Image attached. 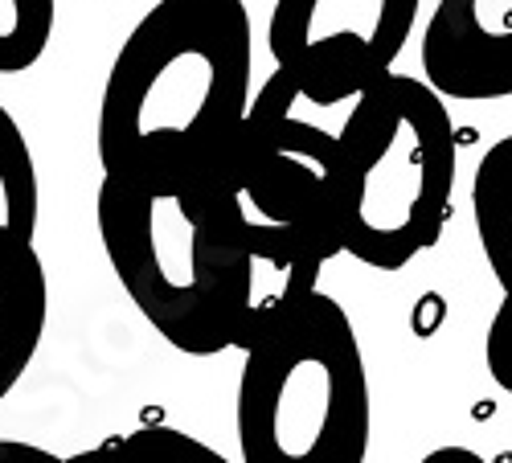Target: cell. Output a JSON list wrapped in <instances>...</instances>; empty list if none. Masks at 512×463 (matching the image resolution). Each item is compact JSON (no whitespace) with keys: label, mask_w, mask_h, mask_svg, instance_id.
Masks as SVG:
<instances>
[{"label":"cell","mask_w":512,"mask_h":463,"mask_svg":"<svg viewBox=\"0 0 512 463\" xmlns=\"http://www.w3.org/2000/svg\"><path fill=\"white\" fill-rule=\"evenodd\" d=\"M95 226L127 300L185 357L246 349L279 308L320 283L312 267L238 246L201 181L103 177Z\"/></svg>","instance_id":"cell-1"},{"label":"cell","mask_w":512,"mask_h":463,"mask_svg":"<svg viewBox=\"0 0 512 463\" xmlns=\"http://www.w3.org/2000/svg\"><path fill=\"white\" fill-rule=\"evenodd\" d=\"M242 0H156L107 70L95 152L103 177L205 181L250 103Z\"/></svg>","instance_id":"cell-2"},{"label":"cell","mask_w":512,"mask_h":463,"mask_svg":"<svg viewBox=\"0 0 512 463\" xmlns=\"http://www.w3.org/2000/svg\"><path fill=\"white\" fill-rule=\"evenodd\" d=\"M340 148V255L402 271L443 238L455 189V128L435 87L386 74L353 99Z\"/></svg>","instance_id":"cell-3"},{"label":"cell","mask_w":512,"mask_h":463,"mask_svg":"<svg viewBox=\"0 0 512 463\" xmlns=\"http://www.w3.org/2000/svg\"><path fill=\"white\" fill-rule=\"evenodd\" d=\"M242 353L234 406L242 463H365L369 373L340 300L308 291Z\"/></svg>","instance_id":"cell-4"},{"label":"cell","mask_w":512,"mask_h":463,"mask_svg":"<svg viewBox=\"0 0 512 463\" xmlns=\"http://www.w3.org/2000/svg\"><path fill=\"white\" fill-rule=\"evenodd\" d=\"M304 95L275 70L201 181L209 209L259 259L324 271L340 255V148L316 119L300 115Z\"/></svg>","instance_id":"cell-5"},{"label":"cell","mask_w":512,"mask_h":463,"mask_svg":"<svg viewBox=\"0 0 512 463\" xmlns=\"http://www.w3.org/2000/svg\"><path fill=\"white\" fill-rule=\"evenodd\" d=\"M418 5L422 0H275L267 50L308 103L336 107L394 70Z\"/></svg>","instance_id":"cell-6"},{"label":"cell","mask_w":512,"mask_h":463,"mask_svg":"<svg viewBox=\"0 0 512 463\" xmlns=\"http://www.w3.org/2000/svg\"><path fill=\"white\" fill-rule=\"evenodd\" d=\"M422 74L443 99H508L512 0H439L422 33Z\"/></svg>","instance_id":"cell-7"},{"label":"cell","mask_w":512,"mask_h":463,"mask_svg":"<svg viewBox=\"0 0 512 463\" xmlns=\"http://www.w3.org/2000/svg\"><path fill=\"white\" fill-rule=\"evenodd\" d=\"M50 316L46 263L29 238L0 234V402L33 365Z\"/></svg>","instance_id":"cell-8"},{"label":"cell","mask_w":512,"mask_h":463,"mask_svg":"<svg viewBox=\"0 0 512 463\" xmlns=\"http://www.w3.org/2000/svg\"><path fill=\"white\" fill-rule=\"evenodd\" d=\"M472 218L496 283L508 287L512 283V136L496 140L476 168Z\"/></svg>","instance_id":"cell-9"},{"label":"cell","mask_w":512,"mask_h":463,"mask_svg":"<svg viewBox=\"0 0 512 463\" xmlns=\"http://www.w3.org/2000/svg\"><path fill=\"white\" fill-rule=\"evenodd\" d=\"M37 218H41L37 164H33L21 123L0 103V234L33 242Z\"/></svg>","instance_id":"cell-10"},{"label":"cell","mask_w":512,"mask_h":463,"mask_svg":"<svg viewBox=\"0 0 512 463\" xmlns=\"http://www.w3.org/2000/svg\"><path fill=\"white\" fill-rule=\"evenodd\" d=\"M58 0H0V78L25 74L50 50Z\"/></svg>","instance_id":"cell-11"},{"label":"cell","mask_w":512,"mask_h":463,"mask_svg":"<svg viewBox=\"0 0 512 463\" xmlns=\"http://www.w3.org/2000/svg\"><path fill=\"white\" fill-rule=\"evenodd\" d=\"M107 455H123V459H136V455H156V459H205V463H222L218 455H213L205 443L181 435V431H168V427H156V431H136V435H127V439H111L103 443L99 451L91 455H78V459H107ZM74 459V463H78Z\"/></svg>","instance_id":"cell-12"},{"label":"cell","mask_w":512,"mask_h":463,"mask_svg":"<svg viewBox=\"0 0 512 463\" xmlns=\"http://www.w3.org/2000/svg\"><path fill=\"white\" fill-rule=\"evenodd\" d=\"M504 296L492 312V324H488V336H484V365L492 373V382L512 394V283L500 287Z\"/></svg>","instance_id":"cell-13"}]
</instances>
